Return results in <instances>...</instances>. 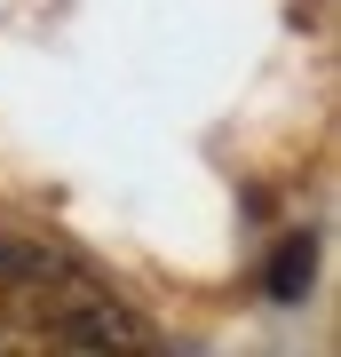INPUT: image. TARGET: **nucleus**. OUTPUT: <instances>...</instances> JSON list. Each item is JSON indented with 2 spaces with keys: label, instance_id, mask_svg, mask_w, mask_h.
Instances as JSON below:
<instances>
[{
  "label": "nucleus",
  "instance_id": "nucleus-1",
  "mask_svg": "<svg viewBox=\"0 0 341 357\" xmlns=\"http://www.w3.org/2000/svg\"><path fill=\"white\" fill-rule=\"evenodd\" d=\"M16 333L56 349H151V326L119 302V286L40 238H16Z\"/></svg>",
  "mask_w": 341,
  "mask_h": 357
},
{
  "label": "nucleus",
  "instance_id": "nucleus-2",
  "mask_svg": "<svg viewBox=\"0 0 341 357\" xmlns=\"http://www.w3.org/2000/svg\"><path fill=\"white\" fill-rule=\"evenodd\" d=\"M294 286H310V238H286V255H278V278H270V294H278V302H286Z\"/></svg>",
  "mask_w": 341,
  "mask_h": 357
}]
</instances>
